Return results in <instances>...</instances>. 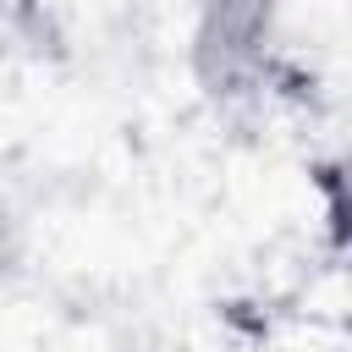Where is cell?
I'll list each match as a JSON object with an SVG mask.
<instances>
[{
  "mask_svg": "<svg viewBox=\"0 0 352 352\" xmlns=\"http://www.w3.org/2000/svg\"><path fill=\"white\" fill-rule=\"evenodd\" d=\"M292 0H198V22H192V55L198 72L220 88L231 77H242L258 50L275 38V22Z\"/></svg>",
  "mask_w": 352,
  "mask_h": 352,
  "instance_id": "1",
  "label": "cell"
},
{
  "mask_svg": "<svg viewBox=\"0 0 352 352\" xmlns=\"http://www.w3.org/2000/svg\"><path fill=\"white\" fill-rule=\"evenodd\" d=\"M314 187H319V209H324V231L341 253H352V148L330 154L319 170H314Z\"/></svg>",
  "mask_w": 352,
  "mask_h": 352,
  "instance_id": "2",
  "label": "cell"
}]
</instances>
